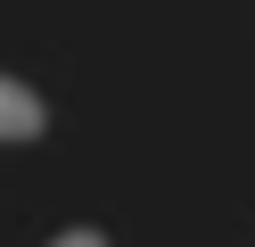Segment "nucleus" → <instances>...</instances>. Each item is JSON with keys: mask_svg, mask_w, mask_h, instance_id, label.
<instances>
[{"mask_svg": "<svg viewBox=\"0 0 255 247\" xmlns=\"http://www.w3.org/2000/svg\"><path fill=\"white\" fill-rule=\"evenodd\" d=\"M41 124H50L41 91H33V82H17V74H0V148H8V140H33Z\"/></svg>", "mask_w": 255, "mask_h": 247, "instance_id": "nucleus-1", "label": "nucleus"}, {"mask_svg": "<svg viewBox=\"0 0 255 247\" xmlns=\"http://www.w3.org/2000/svg\"><path fill=\"white\" fill-rule=\"evenodd\" d=\"M50 247H107V239H99V231H58Z\"/></svg>", "mask_w": 255, "mask_h": 247, "instance_id": "nucleus-2", "label": "nucleus"}]
</instances>
